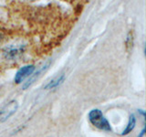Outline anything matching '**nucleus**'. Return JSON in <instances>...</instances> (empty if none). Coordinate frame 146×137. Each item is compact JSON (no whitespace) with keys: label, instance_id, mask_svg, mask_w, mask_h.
<instances>
[{"label":"nucleus","instance_id":"nucleus-1","mask_svg":"<svg viewBox=\"0 0 146 137\" xmlns=\"http://www.w3.org/2000/svg\"><path fill=\"white\" fill-rule=\"evenodd\" d=\"M89 121L93 126L98 128L100 130L106 131V132H111V123L104 116L102 112L99 109H93L89 112Z\"/></svg>","mask_w":146,"mask_h":137},{"label":"nucleus","instance_id":"nucleus-2","mask_svg":"<svg viewBox=\"0 0 146 137\" xmlns=\"http://www.w3.org/2000/svg\"><path fill=\"white\" fill-rule=\"evenodd\" d=\"M18 109V102L16 100L8 102L5 106L0 110V123L7 121L12 115L16 113Z\"/></svg>","mask_w":146,"mask_h":137},{"label":"nucleus","instance_id":"nucleus-3","mask_svg":"<svg viewBox=\"0 0 146 137\" xmlns=\"http://www.w3.org/2000/svg\"><path fill=\"white\" fill-rule=\"evenodd\" d=\"M25 49H26V45L22 43L12 44L4 49L3 55L7 59H14L24 52Z\"/></svg>","mask_w":146,"mask_h":137},{"label":"nucleus","instance_id":"nucleus-4","mask_svg":"<svg viewBox=\"0 0 146 137\" xmlns=\"http://www.w3.org/2000/svg\"><path fill=\"white\" fill-rule=\"evenodd\" d=\"M36 70V67L33 64H29V65L23 66L18 70L14 78V81L17 84L22 83V81H24L25 79H27V77H29L32 73H33Z\"/></svg>","mask_w":146,"mask_h":137},{"label":"nucleus","instance_id":"nucleus-5","mask_svg":"<svg viewBox=\"0 0 146 137\" xmlns=\"http://www.w3.org/2000/svg\"><path fill=\"white\" fill-rule=\"evenodd\" d=\"M48 66H49V62H48V63H46L45 65H43V66H41L38 70L36 71H34L32 74L29 76V79L27 80L24 84H23V90H26V89H27V88H29V87L34 83V82L38 79V78L43 74V73L48 70Z\"/></svg>","mask_w":146,"mask_h":137},{"label":"nucleus","instance_id":"nucleus-6","mask_svg":"<svg viewBox=\"0 0 146 137\" xmlns=\"http://www.w3.org/2000/svg\"><path fill=\"white\" fill-rule=\"evenodd\" d=\"M65 80V74H60L57 77H55L54 79H52L51 80H49L47 84L45 85L44 89L45 90H51V89H55L58 88V86H60L63 81Z\"/></svg>","mask_w":146,"mask_h":137},{"label":"nucleus","instance_id":"nucleus-7","mask_svg":"<svg viewBox=\"0 0 146 137\" xmlns=\"http://www.w3.org/2000/svg\"><path fill=\"white\" fill-rule=\"evenodd\" d=\"M135 125H136V118H135V115L134 114H131L130 117H129V121H128V123H127V126L123 132H121V135H127L129 134L130 132H131L133 131V129L135 128Z\"/></svg>","mask_w":146,"mask_h":137},{"label":"nucleus","instance_id":"nucleus-8","mask_svg":"<svg viewBox=\"0 0 146 137\" xmlns=\"http://www.w3.org/2000/svg\"><path fill=\"white\" fill-rule=\"evenodd\" d=\"M126 44H127V49L132 48V45H133V32L132 31H130L129 33H128Z\"/></svg>","mask_w":146,"mask_h":137},{"label":"nucleus","instance_id":"nucleus-9","mask_svg":"<svg viewBox=\"0 0 146 137\" xmlns=\"http://www.w3.org/2000/svg\"><path fill=\"white\" fill-rule=\"evenodd\" d=\"M144 134H145V128L143 127V130H141V132H140V134H139L138 136H137V137H143Z\"/></svg>","mask_w":146,"mask_h":137},{"label":"nucleus","instance_id":"nucleus-10","mask_svg":"<svg viewBox=\"0 0 146 137\" xmlns=\"http://www.w3.org/2000/svg\"><path fill=\"white\" fill-rule=\"evenodd\" d=\"M138 112H140L141 115H143V117H145V112H144V110H138Z\"/></svg>","mask_w":146,"mask_h":137},{"label":"nucleus","instance_id":"nucleus-11","mask_svg":"<svg viewBox=\"0 0 146 137\" xmlns=\"http://www.w3.org/2000/svg\"><path fill=\"white\" fill-rule=\"evenodd\" d=\"M0 37H1V32H0Z\"/></svg>","mask_w":146,"mask_h":137}]
</instances>
